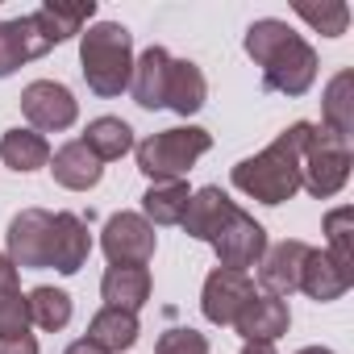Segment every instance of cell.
I'll return each mask as SVG.
<instances>
[{
    "label": "cell",
    "instance_id": "cell-27",
    "mask_svg": "<svg viewBox=\"0 0 354 354\" xmlns=\"http://www.w3.org/2000/svg\"><path fill=\"white\" fill-rule=\"evenodd\" d=\"M26 304H30V325L46 329V333H59V329H67V321H71V313H75L71 296H67L63 288H50V283L34 288V292L26 296Z\"/></svg>",
    "mask_w": 354,
    "mask_h": 354
},
{
    "label": "cell",
    "instance_id": "cell-23",
    "mask_svg": "<svg viewBox=\"0 0 354 354\" xmlns=\"http://www.w3.org/2000/svg\"><path fill=\"white\" fill-rule=\"evenodd\" d=\"M321 129L337 133V138H350L354 133V71L342 67L329 84H325V96H321Z\"/></svg>",
    "mask_w": 354,
    "mask_h": 354
},
{
    "label": "cell",
    "instance_id": "cell-32",
    "mask_svg": "<svg viewBox=\"0 0 354 354\" xmlns=\"http://www.w3.org/2000/svg\"><path fill=\"white\" fill-rule=\"evenodd\" d=\"M0 354H38V337L34 333L9 337V342H0Z\"/></svg>",
    "mask_w": 354,
    "mask_h": 354
},
{
    "label": "cell",
    "instance_id": "cell-34",
    "mask_svg": "<svg viewBox=\"0 0 354 354\" xmlns=\"http://www.w3.org/2000/svg\"><path fill=\"white\" fill-rule=\"evenodd\" d=\"M242 354H279L275 342H242Z\"/></svg>",
    "mask_w": 354,
    "mask_h": 354
},
{
    "label": "cell",
    "instance_id": "cell-16",
    "mask_svg": "<svg viewBox=\"0 0 354 354\" xmlns=\"http://www.w3.org/2000/svg\"><path fill=\"white\" fill-rule=\"evenodd\" d=\"M167 71H171V55L162 46H146L133 59V75H129V92L142 109H167Z\"/></svg>",
    "mask_w": 354,
    "mask_h": 354
},
{
    "label": "cell",
    "instance_id": "cell-14",
    "mask_svg": "<svg viewBox=\"0 0 354 354\" xmlns=\"http://www.w3.org/2000/svg\"><path fill=\"white\" fill-rule=\"evenodd\" d=\"M46 50H50V42L42 38V30L34 26V17L0 21V80H9L30 59H42Z\"/></svg>",
    "mask_w": 354,
    "mask_h": 354
},
{
    "label": "cell",
    "instance_id": "cell-12",
    "mask_svg": "<svg viewBox=\"0 0 354 354\" xmlns=\"http://www.w3.org/2000/svg\"><path fill=\"white\" fill-rule=\"evenodd\" d=\"M92 254V234L88 221L75 213H55L50 221V267L59 275H75Z\"/></svg>",
    "mask_w": 354,
    "mask_h": 354
},
{
    "label": "cell",
    "instance_id": "cell-11",
    "mask_svg": "<svg viewBox=\"0 0 354 354\" xmlns=\"http://www.w3.org/2000/svg\"><path fill=\"white\" fill-rule=\"evenodd\" d=\"M308 242L300 238H283L275 246H267V254L259 259V283L267 296H292L300 292V271H304V259H308Z\"/></svg>",
    "mask_w": 354,
    "mask_h": 354
},
{
    "label": "cell",
    "instance_id": "cell-28",
    "mask_svg": "<svg viewBox=\"0 0 354 354\" xmlns=\"http://www.w3.org/2000/svg\"><path fill=\"white\" fill-rule=\"evenodd\" d=\"M354 209L350 205H342V209H333V213H325V242H329V259L342 267V271H350L354 275Z\"/></svg>",
    "mask_w": 354,
    "mask_h": 354
},
{
    "label": "cell",
    "instance_id": "cell-31",
    "mask_svg": "<svg viewBox=\"0 0 354 354\" xmlns=\"http://www.w3.org/2000/svg\"><path fill=\"white\" fill-rule=\"evenodd\" d=\"M154 354H209V337L196 333L192 325H175V329L158 333Z\"/></svg>",
    "mask_w": 354,
    "mask_h": 354
},
{
    "label": "cell",
    "instance_id": "cell-35",
    "mask_svg": "<svg viewBox=\"0 0 354 354\" xmlns=\"http://www.w3.org/2000/svg\"><path fill=\"white\" fill-rule=\"evenodd\" d=\"M63 354H104V350H100V346H92L88 337H80V342H71V346H67Z\"/></svg>",
    "mask_w": 354,
    "mask_h": 354
},
{
    "label": "cell",
    "instance_id": "cell-13",
    "mask_svg": "<svg viewBox=\"0 0 354 354\" xmlns=\"http://www.w3.org/2000/svg\"><path fill=\"white\" fill-rule=\"evenodd\" d=\"M288 325H292L288 300L267 296V292H254L250 304H246V308L238 313V321H234V329H238L246 342H279V337L288 333Z\"/></svg>",
    "mask_w": 354,
    "mask_h": 354
},
{
    "label": "cell",
    "instance_id": "cell-15",
    "mask_svg": "<svg viewBox=\"0 0 354 354\" xmlns=\"http://www.w3.org/2000/svg\"><path fill=\"white\" fill-rule=\"evenodd\" d=\"M50 171H55V184H63L67 192H88V188L100 184L104 162L75 138V142H63V146L50 154Z\"/></svg>",
    "mask_w": 354,
    "mask_h": 354
},
{
    "label": "cell",
    "instance_id": "cell-19",
    "mask_svg": "<svg viewBox=\"0 0 354 354\" xmlns=\"http://www.w3.org/2000/svg\"><path fill=\"white\" fill-rule=\"evenodd\" d=\"M205 100H209L205 71L192 59H171V71H167V109L180 113V117H192V113L205 109Z\"/></svg>",
    "mask_w": 354,
    "mask_h": 354
},
{
    "label": "cell",
    "instance_id": "cell-24",
    "mask_svg": "<svg viewBox=\"0 0 354 354\" xmlns=\"http://www.w3.org/2000/svg\"><path fill=\"white\" fill-rule=\"evenodd\" d=\"M0 158H5V167H13V171H42V167H50V142L38 133V129H5V138H0Z\"/></svg>",
    "mask_w": 354,
    "mask_h": 354
},
{
    "label": "cell",
    "instance_id": "cell-6",
    "mask_svg": "<svg viewBox=\"0 0 354 354\" xmlns=\"http://www.w3.org/2000/svg\"><path fill=\"white\" fill-rule=\"evenodd\" d=\"M100 250L109 267H146L158 250V238L142 213H113L100 230Z\"/></svg>",
    "mask_w": 354,
    "mask_h": 354
},
{
    "label": "cell",
    "instance_id": "cell-22",
    "mask_svg": "<svg viewBox=\"0 0 354 354\" xmlns=\"http://www.w3.org/2000/svg\"><path fill=\"white\" fill-rule=\"evenodd\" d=\"M188 201H192L188 180H158L142 196V217L150 225H180L188 213Z\"/></svg>",
    "mask_w": 354,
    "mask_h": 354
},
{
    "label": "cell",
    "instance_id": "cell-7",
    "mask_svg": "<svg viewBox=\"0 0 354 354\" xmlns=\"http://www.w3.org/2000/svg\"><path fill=\"white\" fill-rule=\"evenodd\" d=\"M21 113H26L30 129H38L46 138V133H63L80 121V100L59 80H34L21 92Z\"/></svg>",
    "mask_w": 354,
    "mask_h": 354
},
{
    "label": "cell",
    "instance_id": "cell-21",
    "mask_svg": "<svg viewBox=\"0 0 354 354\" xmlns=\"http://www.w3.org/2000/svg\"><path fill=\"white\" fill-rule=\"evenodd\" d=\"M100 296L109 308L138 313L150 300V271L146 267H109L100 279Z\"/></svg>",
    "mask_w": 354,
    "mask_h": 354
},
{
    "label": "cell",
    "instance_id": "cell-20",
    "mask_svg": "<svg viewBox=\"0 0 354 354\" xmlns=\"http://www.w3.org/2000/svg\"><path fill=\"white\" fill-rule=\"evenodd\" d=\"M142 325H138V313H125V308H100L92 321H88V342L100 346L104 354H121V350H133Z\"/></svg>",
    "mask_w": 354,
    "mask_h": 354
},
{
    "label": "cell",
    "instance_id": "cell-8",
    "mask_svg": "<svg viewBox=\"0 0 354 354\" xmlns=\"http://www.w3.org/2000/svg\"><path fill=\"white\" fill-rule=\"evenodd\" d=\"M209 246L217 250V267L250 275V267H259V259L267 254V230L246 209H234L230 221L217 230V238Z\"/></svg>",
    "mask_w": 354,
    "mask_h": 354
},
{
    "label": "cell",
    "instance_id": "cell-26",
    "mask_svg": "<svg viewBox=\"0 0 354 354\" xmlns=\"http://www.w3.org/2000/svg\"><path fill=\"white\" fill-rule=\"evenodd\" d=\"M80 142H84L100 162H117V158H125V154L133 150V129H129V121H121V117H92Z\"/></svg>",
    "mask_w": 354,
    "mask_h": 354
},
{
    "label": "cell",
    "instance_id": "cell-3",
    "mask_svg": "<svg viewBox=\"0 0 354 354\" xmlns=\"http://www.w3.org/2000/svg\"><path fill=\"white\" fill-rule=\"evenodd\" d=\"M80 71L96 96H121L133 75V34L117 21H96L80 34Z\"/></svg>",
    "mask_w": 354,
    "mask_h": 354
},
{
    "label": "cell",
    "instance_id": "cell-30",
    "mask_svg": "<svg viewBox=\"0 0 354 354\" xmlns=\"http://www.w3.org/2000/svg\"><path fill=\"white\" fill-rule=\"evenodd\" d=\"M21 333H30V304L21 288H9L0 292V342L21 337Z\"/></svg>",
    "mask_w": 354,
    "mask_h": 354
},
{
    "label": "cell",
    "instance_id": "cell-29",
    "mask_svg": "<svg viewBox=\"0 0 354 354\" xmlns=\"http://www.w3.org/2000/svg\"><path fill=\"white\" fill-rule=\"evenodd\" d=\"M296 17L308 21L325 38H342L350 26V5L346 0H321V5H296Z\"/></svg>",
    "mask_w": 354,
    "mask_h": 354
},
{
    "label": "cell",
    "instance_id": "cell-17",
    "mask_svg": "<svg viewBox=\"0 0 354 354\" xmlns=\"http://www.w3.org/2000/svg\"><path fill=\"white\" fill-rule=\"evenodd\" d=\"M238 205L217 188V184H209V188H201V192H192V201H188V213H184V230H188V238H196V242H213L217 238V230L230 221V213H234Z\"/></svg>",
    "mask_w": 354,
    "mask_h": 354
},
{
    "label": "cell",
    "instance_id": "cell-9",
    "mask_svg": "<svg viewBox=\"0 0 354 354\" xmlns=\"http://www.w3.org/2000/svg\"><path fill=\"white\" fill-rule=\"evenodd\" d=\"M50 221H55V213H46V209H21L9 221V234H5L9 250L5 254L13 259L17 271H46L50 267Z\"/></svg>",
    "mask_w": 354,
    "mask_h": 354
},
{
    "label": "cell",
    "instance_id": "cell-5",
    "mask_svg": "<svg viewBox=\"0 0 354 354\" xmlns=\"http://www.w3.org/2000/svg\"><path fill=\"white\" fill-rule=\"evenodd\" d=\"M350 138H337L321 125H313L308 142H304V154H300V188L317 201H329L346 188L350 180Z\"/></svg>",
    "mask_w": 354,
    "mask_h": 354
},
{
    "label": "cell",
    "instance_id": "cell-10",
    "mask_svg": "<svg viewBox=\"0 0 354 354\" xmlns=\"http://www.w3.org/2000/svg\"><path fill=\"white\" fill-rule=\"evenodd\" d=\"M250 296H254V279L250 275L213 267L205 288H201V313H205L209 325H234L238 313L250 304Z\"/></svg>",
    "mask_w": 354,
    "mask_h": 354
},
{
    "label": "cell",
    "instance_id": "cell-18",
    "mask_svg": "<svg viewBox=\"0 0 354 354\" xmlns=\"http://www.w3.org/2000/svg\"><path fill=\"white\" fill-rule=\"evenodd\" d=\"M350 283H354V275H350V271H342L325 250H308L304 271H300V292H304L308 300H317V304L342 300V296L350 292Z\"/></svg>",
    "mask_w": 354,
    "mask_h": 354
},
{
    "label": "cell",
    "instance_id": "cell-33",
    "mask_svg": "<svg viewBox=\"0 0 354 354\" xmlns=\"http://www.w3.org/2000/svg\"><path fill=\"white\" fill-rule=\"evenodd\" d=\"M9 288H21V271L13 267L9 254H0V292H9Z\"/></svg>",
    "mask_w": 354,
    "mask_h": 354
},
{
    "label": "cell",
    "instance_id": "cell-2",
    "mask_svg": "<svg viewBox=\"0 0 354 354\" xmlns=\"http://www.w3.org/2000/svg\"><path fill=\"white\" fill-rule=\"evenodd\" d=\"M313 133V121H296L288 125L267 150H259L254 158H242L230 180L242 196L259 201V205H283L300 192V154H304V142Z\"/></svg>",
    "mask_w": 354,
    "mask_h": 354
},
{
    "label": "cell",
    "instance_id": "cell-4",
    "mask_svg": "<svg viewBox=\"0 0 354 354\" xmlns=\"http://www.w3.org/2000/svg\"><path fill=\"white\" fill-rule=\"evenodd\" d=\"M213 150V133L201 125H175V129H158L142 142H133V158L146 180H184L196 167L201 154Z\"/></svg>",
    "mask_w": 354,
    "mask_h": 354
},
{
    "label": "cell",
    "instance_id": "cell-36",
    "mask_svg": "<svg viewBox=\"0 0 354 354\" xmlns=\"http://www.w3.org/2000/svg\"><path fill=\"white\" fill-rule=\"evenodd\" d=\"M296 354H333V350H325V346H304V350H296Z\"/></svg>",
    "mask_w": 354,
    "mask_h": 354
},
{
    "label": "cell",
    "instance_id": "cell-1",
    "mask_svg": "<svg viewBox=\"0 0 354 354\" xmlns=\"http://www.w3.org/2000/svg\"><path fill=\"white\" fill-rule=\"evenodd\" d=\"M246 55L263 67V84L283 96H304L317 84V50L304 34H296L279 17H259L246 30Z\"/></svg>",
    "mask_w": 354,
    "mask_h": 354
},
{
    "label": "cell",
    "instance_id": "cell-25",
    "mask_svg": "<svg viewBox=\"0 0 354 354\" xmlns=\"http://www.w3.org/2000/svg\"><path fill=\"white\" fill-rule=\"evenodd\" d=\"M92 13H96V5L88 0V5H42V9H34L30 17H34V26L42 30V38H46L50 46H59V42L84 34V26L92 21Z\"/></svg>",
    "mask_w": 354,
    "mask_h": 354
}]
</instances>
